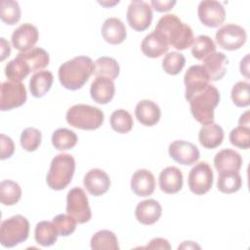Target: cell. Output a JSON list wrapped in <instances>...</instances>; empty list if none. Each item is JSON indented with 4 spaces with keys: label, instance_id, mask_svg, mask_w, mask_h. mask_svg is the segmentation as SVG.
I'll list each match as a JSON object with an SVG mask.
<instances>
[{
    "label": "cell",
    "instance_id": "cell-1",
    "mask_svg": "<svg viewBox=\"0 0 250 250\" xmlns=\"http://www.w3.org/2000/svg\"><path fill=\"white\" fill-rule=\"evenodd\" d=\"M95 62L91 58L78 56L63 62L59 68V80L67 90L75 91L84 86L94 73Z\"/></svg>",
    "mask_w": 250,
    "mask_h": 250
},
{
    "label": "cell",
    "instance_id": "cell-2",
    "mask_svg": "<svg viewBox=\"0 0 250 250\" xmlns=\"http://www.w3.org/2000/svg\"><path fill=\"white\" fill-rule=\"evenodd\" d=\"M186 100L196 121L202 125L214 122V109L220 102V93L215 86L209 83L186 97Z\"/></svg>",
    "mask_w": 250,
    "mask_h": 250
},
{
    "label": "cell",
    "instance_id": "cell-3",
    "mask_svg": "<svg viewBox=\"0 0 250 250\" xmlns=\"http://www.w3.org/2000/svg\"><path fill=\"white\" fill-rule=\"evenodd\" d=\"M167 39L169 46L177 50H186L192 45L193 32L189 25L183 22L176 15L167 14L161 17L155 26Z\"/></svg>",
    "mask_w": 250,
    "mask_h": 250
},
{
    "label": "cell",
    "instance_id": "cell-4",
    "mask_svg": "<svg viewBox=\"0 0 250 250\" xmlns=\"http://www.w3.org/2000/svg\"><path fill=\"white\" fill-rule=\"evenodd\" d=\"M75 170V160L68 153L56 155L51 162V166L46 178L47 185L54 190L65 188L71 182Z\"/></svg>",
    "mask_w": 250,
    "mask_h": 250
},
{
    "label": "cell",
    "instance_id": "cell-5",
    "mask_svg": "<svg viewBox=\"0 0 250 250\" xmlns=\"http://www.w3.org/2000/svg\"><path fill=\"white\" fill-rule=\"evenodd\" d=\"M67 123L77 129L96 130L104 123V112L96 106L78 104L68 108L65 115Z\"/></svg>",
    "mask_w": 250,
    "mask_h": 250
},
{
    "label": "cell",
    "instance_id": "cell-6",
    "mask_svg": "<svg viewBox=\"0 0 250 250\" xmlns=\"http://www.w3.org/2000/svg\"><path fill=\"white\" fill-rule=\"evenodd\" d=\"M29 223L21 215H16L4 220L0 227V242L2 246L11 248L23 241L28 237Z\"/></svg>",
    "mask_w": 250,
    "mask_h": 250
},
{
    "label": "cell",
    "instance_id": "cell-7",
    "mask_svg": "<svg viewBox=\"0 0 250 250\" xmlns=\"http://www.w3.org/2000/svg\"><path fill=\"white\" fill-rule=\"evenodd\" d=\"M66 213L73 217L78 224H84L91 220L92 213L88 197L81 188L75 187L67 192Z\"/></svg>",
    "mask_w": 250,
    "mask_h": 250
},
{
    "label": "cell",
    "instance_id": "cell-8",
    "mask_svg": "<svg viewBox=\"0 0 250 250\" xmlns=\"http://www.w3.org/2000/svg\"><path fill=\"white\" fill-rule=\"evenodd\" d=\"M213 178L214 175L210 165L205 161H201L189 171L188 185L192 193L202 195L211 189Z\"/></svg>",
    "mask_w": 250,
    "mask_h": 250
},
{
    "label": "cell",
    "instance_id": "cell-9",
    "mask_svg": "<svg viewBox=\"0 0 250 250\" xmlns=\"http://www.w3.org/2000/svg\"><path fill=\"white\" fill-rule=\"evenodd\" d=\"M27 99V93L21 82L5 81L1 84L0 109L11 110L22 105Z\"/></svg>",
    "mask_w": 250,
    "mask_h": 250
},
{
    "label": "cell",
    "instance_id": "cell-10",
    "mask_svg": "<svg viewBox=\"0 0 250 250\" xmlns=\"http://www.w3.org/2000/svg\"><path fill=\"white\" fill-rule=\"evenodd\" d=\"M246 38L247 35L245 29L234 23H229L222 26L215 36L219 47L227 51L239 49L246 42Z\"/></svg>",
    "mask_w": 250,
    "mask_h": 250
},
{
    "label": "cell",
    "instance_id": "cell-11",
    "mask_svg": "<svg viewBox=\"0 0 250 250\" xmlns=\"http://www.w3.org/2000/svg\"><path fill=\"white\" fill-rule=\"evenodd\" d=\"M152 21V10L148 3L133 0L127 9V21L136 31H144L149 27Z\"/></svg>",
    "mask_w": 250,
    "mask_h": 250
},
{
    "label": "cell",
    "instance_id": "cell-12",
    "mask_svg": "<svg viewBox=\"0 0 250 250\" xmlns=\"http://www.w3.org/2000/svg\"><path fill=\"white\" fill-rule=\"evenodd\" d=\"M197 14L200 21L208 27H218L226 18L224 6L215 0L201 1L197 8Z\"/></svg>",
    "mask_w": 250,
    "mask_h": 250
},
{
    "label": "cell",
    "instance_id": "cell-13",
    "mask_svg": "<svg viewBox=\"0 0 250 250\" xmlns=\"http://www.w3.org/2000/svg\"><path fill=\"white\" fill-rule=\"evenodd\" d=\"M169 155L182 165H191L195 163L200 153L197 146L189 142L178 140L170 144L168 148Z\"/></svg>",
    "mask_w": 250,
    "mask_h": 250
},
{
    "label": "cell",
    "instance_id": "cell-14",
    "mask_svg": "<svg viewBox=\"0 0 250 250\" xmlns=\"http://www.w3.org/2000/svg\"><path fill=\"white\" fill-rule=\"evenodd\" d=\"M39 38L38 29L31 23H22L12 34V44L20 52H27L32 49Z\"/></svg>",
    "mask_w": 250,
    "mask_h": 250
},
{
    "label": "cell",
    "instance_id": "cell-15",
    "mask_svg": "<svg viewBox=\"0 0 250 250\" xmlns=\"http://www.w3.org/2000/svg\"><path fill=\"white\" fill-rule=\"evenodd\" d=\"M83 184L90 194L100 196L108 190L110 187V179L104 170L94 168L87 172Z\"/></svg>",
    "mask_w": 250,
    "mask_h": 250
},
{
    "label": "cell",
    "instance_id": "cell-16",
    "mask_svg": "<svg viewBox=\"0 0 250 250\" xmlns=\"http://www.w3.org/2000/svg\"><path fill=\"white\" fill-rule=\"evenodd\" d=\"M141 49L145 56L155 59L161 57L168 51L169 44L166 37L161 32L154 29L143 39Z\"/></svg>",
    "mask_w": 250,
    "mask_h": 250
},
{
    "label": "cell",
    "instance_id": "cell-17",
    "mask_svg": "<svg viewBox=\"0 0 250 250\" xmlns=\"http://www.w3.org/2000/svg\"><path fill=\"white\" fill-rule=\"evenodd\" d=\"M209 75L203 65L194 64L188 68L184 76L186 86L185 97H188L194 91H197L209 84Z\"/></svg>",
    "mask_w": 250,
    "mask_h": 250
},
{
    "label": "cell",
    "instance_id": "cell-18",
    "mask_svg": "<svg viewBox=\"0 0 250 250\" xmlns=\"http://www.w3.org/2000/svg\"><path fill=\"white\" fill-rule=\"evenodd\" d=\"M131 188L138 196L146 197L151 195L155 188L153 174L146 169L137 170L131 179Z\"/></svg>",
    "mask_w": 250,
    "mask_h": 250
},
{
    "label": "cell",
    "instance_id": "cell-19",
    "mask_svg": "<svg viewBox=\"0 0 250 250\" xmlns=\"http://www.w3.org/2000/svg\"><path fill=\"white\" fill-rule=\"evenodd\" d=\"M115 86L111 79L104 76H98L92 82L90 87L91 98L98 104H105L109 103L114 96Z\"/></svg>",
    "mask_w": 250,
    "mask_h": 250
},
{
    "label": "cell",
    "instance_id": "cell-20",
    "mask_svg": "<svg viewBox=\"0 0 250 250\" xmlns=\"http://www.w3.org/2000/svg\"><path fill=\"white\" fill-rule=\"evenodd\" d=\"M214 166L218 173L238 172L242 166V157L233 149H222L214 157Z\"/></svg>",
    "mask_w": 250,
    "mask_h": 250
},
{
    "label": "cell",
    "instance_id": "cell-21",
    "mask_svg": "<svg viewBox=\"0 0 250 250\" xmlns=\"http://www.w3.org/2000/svg\"><path fill=\"white\" fill-rule=\"evenodd\" d=\"M161 213V205L155 199H146L141 201L135 210L136 219L146 226L156 223L159 220Z\"/></svg>",
    "mask_w": 250,
    "mask_h": 250
},
{
    "label": "cell",
    "instance_id": "cell-22",
    "mask_svg": "<svg viewBox=\"0 0 250 250\" xmlns=\"http://www.w3.org/2000/svg\"><path fill=\"white\" fill-rule=\"evenodd\" d=\"M183 187V174L175 166H168L159 175V188L168 194L177 193Z\"/></svg>",
    "mask_w": 250,
    "mask_h": 250
},
{
    "label": "cell",
    "instance_id": "cell-23",
    "mask_svg": "<svg viewBox=\"0 0 250 250\" xmlns=\"http://www.w3.org/2000/svg\"><path fill=\"white\" fill-rule=\"evenodd\" d=\"M135 115L141 124L145 126H153L159 121L161 111L154 102L142 100L135 107Z\"/></svg>",
    "mask_w": 250,
    "mask_h": 250
},
{
    "label": "cell",
    "instance_id": "cell-24",
    "mask_svg": "<svg viewBox=\"0 0 250 250\" xmlns=\"http://www.w3.org/2000/svg\"><path fill=\"white\" fill-rule=\"evenodd\" d=\"M102 36L109 44L116 45L122 43L127 36L124 23L117 18H108L102 26Z\"/></svg>",
    "mask_w": 250,
    "mask_h": 250
},
{
    "label": "cell",
    "instance_id": "cell-25",
    "mask_svg": "<svg viewBox=\"0 0 250 250\" xmlns=\"http://www.w3.org/2000/svg\"><path fill=\"white\" fill-rule=\"evenodd\" d=\"M229 60L224 53L215 52L203 60V67L209 75L210 81L221 80L226 72Z\"/></svg>",
    "mask_w": 250,
    "mask_h": 250
},
{
    "label": "cell",
    "instance_id": "cell-26",
    "mask_svg": "<svg viewBox=\"0 0 250 250\" xmlns=\"http://www.w3.org/2000/svg\"><path fill=\"white\" fill-rule=\"evenodd\" d=\"M198 140L205 148H215L219 146L224 140V130L216 123L203 125L198 133Z\"/></svg>",
    "mask_w": 250,
    "mask_h": 250
},
{
    "label": "cell",
    "instance_id": "cell-27",
    "mask_svg": "<svg viewBox=\"0 0 250 250\" xmlns=\"http://www.w3.org/2000/svg\"><path fill=\"white\" fill-rule=\"evenodd\" d=\"M54 76L51 71L41 70L34 73L29 81V90L33 97H43L52 87Z\"/></svg>",
    "mask_w": 250,
    "mask_h": 250
},
{
    "label": "cell",
    "instance_id": "cell-28",
    "mask_svg": "<svg viewBox=\"0 0 250 250\" xmlns=\"http://www.w3.org/2000/svg\"><path fill=\"white\" fill-rule=\"evenodd\" d=\"M58 230L53 222L42 221L35 227L34 237L38 244L47 247L55 244L58 239Z\"/></svg>",
    "mask_w": 250,
    "mask_h": 250
},
{
    "label": "cell",
    "instance_id": "cell-29",
    "mask_svg": "<svg viewBox=\"0 0 250 250\" xmlns=\"http://www.w3.org/2000/svg\"><path fill=\"white\" fill-rule=\"evenodd\" d=\"M29 65L31 71H37L45 68L50 62L49 54L42 48H32L27 52H20L18 54Z\"/></svg>",
    "mask_w": 250,
    "mask_h": 250
},
{
    "label": "cell",
    "instance_id": "cell-30",
    "mask_svg": "<svg viewBox=\"0 0 250 250\" xmlns=\"http://www.w3.org/2000/svg\"><path fill=\"white\" fill-rule=\"evenodd\" d=\"M31 72L27 62L19 55L12 61H10L5 66V75L9 81L21 82L28 76Z\"/></svg>",
    "mask_w": 250,
    "mask_h": 250
},
{
    "label": "cell",
    "instance_id": "cell-31",
    "mask_svg": "<svg viewBox=\"0 0 250 250\" xmlns=\"http://www.w3.org/2000/svg\"><path fill=\"white\" fill-rule=\"evenodd\" d=\"M91 248L93 250H118L119 245L114 232L108 229H102L92 236Z\"/></svg>",
    "mask_w": 250,
    "mask_h": 250
},
{
    "label": "cell",
    "instance_id": "cell-32",
    "mask_svg": "<svg viewBox=\"0 0 250 250\" xmlns=\"http://www.w3.org/2000/svg\"><path fill=\"white\" fill-rule=\"evenodd\" d=\"M120 67L117 61L110 57H101L95 62L94 74L96 77L104 76L112 81L119 75Z\"/></svg>",
    "mask_w": 250,
    "mask_h": 250
},
{
    "label": "cell",
    "instance_id": "cell-33",
    "mask_svg": "<svg viewBox=\"0 0 250 250\" xmlns=\"http://www.w3.org/2000/svg\"><path fill=\"white\" fill-rule=\"evenodd\" d=\"M242 185L241 176L238 172L219 173L217 188L223 193H233L240 189Z\"/></svg>",
    "mask_w": 250,
    "mask_h": 250
},
{
    "label": "cell",
    "instance_id": "cell-34",
    "mask_svg": "<svg viewBox=\"0 0 250 250\" xmlns=\"http://www.w3.org/2000/svg\"><path fill=\"white\" fill-rule=\"evenodd\" d=\"M190 47L193 58L198 61H203L208 56L216 52V45L214 41L207 35H199L195 37Z\"/></svg>",
    "mask_w": 250,
    "mask_h": 250
},
{
    "label": "cell",
    "instance_id": "cell-35",
    "mask_svg": "<svg viewBox=\"0 0 250 250\" xmlns=\"http://www.w3.org/2000/svg\"><path fill=\"white\" fill-rule=\"evenodd\" d=\"M77 141V135L67 128H59L52 135V144L58 150L70 149L76 145Z\"/></svg>",
    "mask_w": 250,
    "mask_h": 250
},
{
    "label": "cell",
    "instance_id": "cell-36",
    "mask_svg": "<svg viewBox=\"0 0 250 250\" xmlns=\"http://www.w3.org/2000/svg\"><path fill=\"white\" fill-rule=\"evenodd\" d=\"M21 197V188L14 181L4 180L0 184V200L3 205L16 204Z\"/></svg>",
    "mask_w": 250,
    "mask_h": 250
},
{
    "label": "cell",
    "instance_id": "cell-37",
    "mask_svg": "<svg viewBox=\"0 0 250 250\" xmlns=\"http://www.w3.org/2000/svg\"><path fill=\"white\" fill-rule=\"evenodd\" d=\"M111 128L120 134H126L133 128L134 122L131 114L125 109L114 110L110 116Z\"/></svg>",
    "mask_w": 250,
    "mask_h": 250
},
{
    "label": "cell",
    "instance_id": "cell-38",
    "mask_svg": "<svg viewBox=\"0 0 250 250\" xmlns=\"http://www.w3.org/2000/svg\"><path fill=\"white\" fill-rule=\"evenodd\" d=\"M0 18L7 24H16L21 19L19 3L13 0H2L0 2Z\"/></svg>",
    "mask_w": 250,
    "mask_h": 250
},
{
    "label": "cell",
    "instance_id": "cell-39",
    "mask_svg": "<svg viewBox=\"0 0 250 250\" xmlns=\"http://www.w3.org/2000/svg\"><path fill=\"white\" fill-rule=\"evenodd\" d=\"M185 64V56L179 52L168 53L162 61V67L164 71L171 75L179 74L183 70Z\"/></svg>",
    "mask_w": 250,
    "mask_h": 250
},
{
    "label": "cell",
    "instance_id": "cell-40",
    "mask_svg": "<svg viewBox=\"0 0 250 250\" xmlns=\"http://www.w3.org/2000/svg\"><path fill=\"white\" fill-rule=\"evenodd\" d=\"M42 134L33 127L25 128L21 135V146L26 151H34L41 144Z\"/></svg>",
    "mask_w": 250,
    "mask_h": 250
},
{
    "label": "cell",
    "instance_id": "cell-41",
    "mask_svg": "<svg viewBox=\"0 0 250 250\" xmlns=\"http://www.w3.org/2000/svg\"><path fill=\"white\" fill-rule=\"evenodd\" d=\"M249 83L245 81H238L234 84L231 89V100L232 103L238 107L248 106L250 104L249 100Z\"/></svg>",
    "mask_w": 250,
    "mask_h": 250
},
{
    "label": "cell",
    "instance_id": "cell-42",
    "mask_svg": "<svg viewBox=\"0 0 250 250\" xmlns=\"http://www.w3.org/2000/svg\"><path fill=\"white\" fill-rule=\"evenodd\" d=\"M230 144L241 149H247L250 146V128L246 126H237L229 133Z\"/></svg>",
    "mask_w": 250,
    "mask_h": 250
},
{
    "label": "cell",
    "instance_id": "cell-43",
    "mask_svg": "<svg viewBox=\"0 0 250 250\" xmlns=\"http://www.w3.org/2000/svg\"><path fill=\"white\" fill-rule=\"evenodd\" d=\"M53 224L56 227L59 235L68 236L76 229V220L70 215L59 214L53 219Z\"/></svg>",
    "mask_w": 250,
    "mask_h": 250
},
{
    "label": "cell",
    "instance_id": "cell-44",
    "mask_svg": "<svg viewBox=\"0 0 250 250\" xmlns=\"http://www.w3.org/2000/svg\"><path fill=\"white\" fill-rule=\"evenodd\" d=\"M1 140H0V144H1V152H0V158L2 160L4 159H7V158H10L14 151H15V145H14V142L13 140L4 135V134H1Z\"/></svg>",
    "mask_w": 250,
    "mask_h": 250
},
{
    "label": "cell",
    "instance_id": "cell-45",
    "mask_svg": "<svg viewBox=\"0 0 250 250\" xmlns=\"http://www.w3.org/2000/svg\"><path fill=\"white\" fill-rule=\"evenodd\" d=\"M175 4H176V1H171V0H166V1L152 0L150 2V5L152 6V8L157 12H167L171 10Z\"/></svg>",
    "mask_w": 250,
    "mask_h": 250
},
{
    "label": "cell",
    "instance_id": "cell-46",
    "mask_svg": "<svg viewBox=\"0 0 250 250\" xmlns=\"http://www.w3.org/2000/svg\"><path fill=\"white\" fill-rule=\"evenodd\" d=\"M146 248H149V249H170L171 246L168 242L167 239L164 238H153L152 240H150V242L146 246Z\"/></svg>",
    "mask_w": 250,
    "mask_h": 250
},
{
    "label": "cell",
    "instance_id": "cell-47",
    "mask_svg": "<svg viewBox=\"0 0 250 250\" xmlns=\"http://www.w3.org/2000/svg\"><path fill=\"white\" fill-rule=\"evenodd\" d=\"M0 46H1V61H4L7 57L10 56L11 47L9 42L3 37L0 38Z\"/></svg>",
    "mask_w": 250,
    "mask_h": 250
},
{
    "label": "cell",
    "instance_id": "cell-48",
    "mask_svg": "<svg viewBox=\"0 0 250 250\" xmlns=\"http://www.w3.org/2000/svg\"><path fill=\"white\" fill-rule=\"evenodd\" d=\"M248 58L249 56L246 55V57L240 62V72L245 75V77H248Z\"/></svg>",
    "mask_w": 250,
    "mask_h": 250
},
{
    "label": "cell",
    "instance_id": "cell-49",
    "mask_svg": "<svg viewBox=\"0 0 250 250\" xmlns=\"http://www.w3.org/2000/svg\"><path fill=\"white\" fill-rule=\"evenodd\" d=\"M238 123L240 126H246V127H249V111H246L244 112L239 120H238Z\"/></svg>",
    "mask_w": 250,
    "mask_h": 250
},
{
    "label": "cell",
    "instance_id": "cell-50",
    "mask_svg": "<svg viewBox=\"0 0 250 250\" xmlns=\"http://www.w3.org/2000/svg\"><path fill=\"white\" fill-rule=\"evenodd\" d=\"M182 248H200L197 244H195L193 241H185L182 245L179 246V249Z\"/></svg>",
    "mask_w": 250,
    "mask_h": 250
},
{
    "label": "cell",
    "instance_id": "cell-51",
    "mask_svg": "<svg viewBox=\"0 0 250 250\" xmlns=\"http://www.w3.org/2000/svg\"><path fill=\"white\" fill-rule=\"evenodd\" d=\"M101 5H103V6H105V7H110V6H113V5H115V4H118L119 3V1H114V2H112V3H108V2H99Z\"/></svg>",
    "mask_w": 250,
    "mask_h": 250
}]
</instances>
